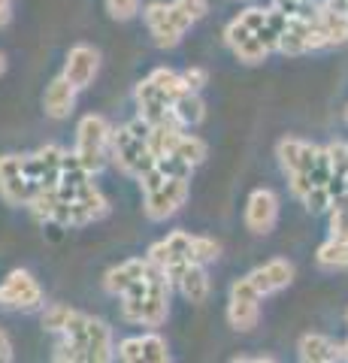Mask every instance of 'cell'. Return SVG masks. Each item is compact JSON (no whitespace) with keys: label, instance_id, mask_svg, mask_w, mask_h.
<instances>
[{"label":"cell","instance_id":"30","mask_svg":"<svg viewBox=\"0 0 348 363\" xmlns=\"http://www.w3.org/2000/svg\"><path fill=\"white\" fill-rule=\"evenodd\" d=\"M330 236L348 242V203L333 206V212H330Z\"/></svg>","mask_w":348,"mask_h":363},{"label":"cell","instance_id":"41","mask_svg":"<svg viewBox=\"0 0 348 363\" xmlns=\"http://www.w3.org/2000/svg\"><path fill=\"white\" fill-rule=\"evenodd\" d=\"M345 321H348V312H345Z\"/></svg>","mask_w":348,"mask_h":363},{"label":"cell","instance_id":"1","mask_svg":"<svg viewBox=\"0 0 348 363\" xmlns=\"http://www.w3.org/2000/svg\"><path fill=\"white\" fill-rule=\"evenodd\" d=\"M61 342L55 348L52 363H112L116 360V342L106 321L79 309L70 312V321L58 333Z\"/></svg>","mask_w":348,"mask_h":363},{"label":"cell","instance_id":"26","mask_svg":"<svg viewBox=\"0 0 348 363\" xmlns=\"http://www.w3.org/2000/svg\"><path fill=\"white\" fill-rule=\"evenodd\" d=\"M176 157H182L185 164H191V167H200L206 161V155H209V149H206V143L200 140V136H194V133H185L182 140H179V145H176V152H173Z\"/></svg>","mask_w":348,"mask_h":363},{"label":"cell","instance_id":"4","mask_svg":"<svg viewBox=\"0 0 348 363\" xmlns=\"http://www.w3.org/2000/svg\"><path fill=\"white\" fill-rule=\"evenodd\" d=\"M185 82H182V73L176 70H167V67H158L152 70L149 76L142 79L133 91V100H137V116L145 124H167V121H176L173 118V104L179 94H185Z\"/></svg>","mask_w":348,"mask_h":363},{"label":"cell","instance_id":"22","mask_svg":"<svg viewBox=\"0 0 348 363\" xmlns=\"http://www.w3.org/2000/svg\"><path fill=\"white\" fill-rule=\"evenodd\" d=\"M315 21H318L327 45L348 43V13H342V9H336V6H321V9H315Z\"/></svg>","mask_w":348,"mask_h":363},{"label":"cell","instance_id":"15","mask_svg":"<svg viewBox=\"0 0 348 363\" xmlns=\"http://www.w3.org/2000/svg\"><path fill=\"white\" fill-rule=\"evenodd\" d=\"M224 43L230 45V52L237 55L242 64H261L269 55V45L257 37L249 25H242L240 18H233L230 25L224 28Z\"/></svg>","mask_w":348,"mask_h":363},{"label":"cell","instance_id":"12","mask_svg":"<svg viewBox=\"0 0 348 363\" xmlns=\"http://www.w3.org/2000/svg\"><path fill=\"white\" fill-rule=\"evenodd\" d=\"M0 197L6 206H28L33 188L25 176V155H0Z\"/></svg>","mask_w":348,"mask_h":363},{"label":"cell","instance_id":"10","mask_svg":"<svg viewBox=\"0 0 348 363\" xmlns=\"http://www.w3.org/2000/svg\"><path fill=\"white\" fill-rule=\"evenodd\" d=\"M64 157H67V152L61 145H43V149H37L33 155H25V176L30 182L33 194H37V191L58 188Z\"/></svg>","mask_w":348,"mask_h":363},{"label":"cell","instance_id":"3","mask_svg":"<svg viewBox=\"0 0 348 363\" xmlns=\"http://www.w3.org/2000/svg\"><path fill=\"white\" fill-rule=\"evenodd\" d=\"M206 13H209L206 0H173V4L152 0V4L142 6V21L158 49H173V45L182 43L188 28L197 25Z\"/></svg>","mask_w":348,"mask_h":363},{"label":"cell","instance_id":"33","mask_svg":"<svg viewBox=\"0 0 348 363\" xmlns=\"http://www.w3.org/2000/svg\"><path fill=\"white\" fill-rule=\"evenodd\" d=\"M9 18H13V0H0V28H6Z\"/></svg>","mask_w":348,"mask_h":363},{"label":"cell","instance_id":"11","mask_svg":"<svg viewBox=\"0 0 348 363\" xmlns=\"http://www.w3.org/2000/svg\"><path fill=\"white\" fill-rule=\"evenodd\" d=\"M261 294L252 285V279H237L230 285V300H228V321L233 330L249 333L257 327V318H261Z\"/></svg>","mask_w":348,"mask_h":363},{"label":"cell","instance_id":"16","mask_svg":"<svg viewBox=\"0 0 348 363\" xmlns=\"http://www.w3.org/2000/svg\"><path fill=\"white\" fill-rule=\"evenodd\" d=\"M279 221V197L269 188H257L245 203V227L254 236H266Z\"/></svg>","mask_w":348,"mask_h":363},{"label":"cell","instance_id":"5","mask_svg":"<svg viewBox=\"0 0 348 363\" xmlns=\"http://www.w3.org/2000/svg\"><path fill=\"white\" fill-rule=\"evenodd\" d=\"M149 130L152 124H145L140 116L128 121L125 128H118L112 133V152H109V161L116 164L121 173L130 176V179H145L158 167V157L152 155V145H149Z\"/></svg>","mask_w":348,"mask_h":363},{"label":"cell","instance_id":"31","mask_svg":"<svg viewBox=\"0 0 348 363\" xmlns=\"http://www.w3.org/2000/svg\"><path fill=\"white\" fill-rule=\"evenodd\" d=\"M182 82H185L188 91H197V94H200V88L209 82V73L203 70V67H188V70L182 73Z\"/></svg>","mask_w":348,"mask_h":363},{"label":"cell","instance_id":"6","mask_svg":"<svg viewBox=\"0 0 348 363\" xmlns=\"http://www.w3.org/2000/svg\"><path fill=\"white\" fill-rule=\"evenodd\" d=\"M142 188V212L149 221H167L173 218L188 203L191 194V179H170L164 176L158 167L152 169L145 179H140Z\"/></svg>","mask_w":348,"mask_h":363},{"label":"cell","instance_id":"25","mask_svg":"<svg viewBox=\"0 0 348 363\" xmlns=\"http://www.w3.org/2000/svg\"><path fill=\"white\" fill-rule=\"evenodd\" d=\"M140 348H142V360L145 363H173L170 357V345H167V339L161 333H142L140 336Z\"/></svg>","mask_w":348,"mask_h":363},{"label":"cell","instance_id":"37","mask_svg":"<svg viewBox=\"0 0 348 363\" xmlns=\"http://www.w3.org/2000/svg\"><path fill=\"white\" fill-rule=\"evenodd\" d=\"M230 363H254L252 357H237V360H230Z\"/></svg>","mask_w":348,"mask_h":363},{"label":"cell","instance_id":"27","mask_svg":"<svg viewBox=\"0 0 348 363\" xmlns=\"http://www.w3.org/2000/svg\"><path fill=\"white\" fill-rule=\"evenodd\" d=\"M221 257V242L212 240V236H194V248H191V260L200 267L212 264V260Z\"/></svg>","mask_w":348,"mask_h":363},{"label":"cell","instance_id":"21","mask_svg":"<svg viewBox=\"0 0 348 363\" xmlns=\"http://www.w3.org/2000/svg\"><path fill=\"white\" fill-rule=\"evenodd\" d=\"M300 363H336L342 360V345L321 333H306L300 339Z\"/></svg>","mask_w":348,"mask_h":363},{"label":"cell","instance_id":"24","mask_svg":"<svg viewBox=\"0 0 348 363\" xmlns=\"http://www.w3.org/2000/svg\"><path fill=\"white\" fill-rule=\"evenodd\" d=\"M315 260L321 269H348V242L330 236V240L318 248Z\"/></svg>","mask_w":348,"mask_h":363},{"label":"cell","instance_id":"32","mask_svg":"<svg viewBox=\"0 0 348 363\" xmlns=\"http://www.w3.org/2000/svg\"><path fill=\"white\" fill-rule=\"evenodd\" d=\"M0 363H13V342H9L6 330H0Z\"/></svg>","mask_w":348,"mask_h":363},{"label":"cell","instance_id":"2","mask_svg":"<svg viewBox=\"0 0 348 363\" xmlns=\"http://www.w3.org/2000/svg\"><path fill=\"white\" fill-rule=\"evenodd\" d=\"M170 294H173L170 276L152 264L140 285L121 297V318L133 327L158 330L167 321V315H170Z\"/></svg>","mask_w":348,"mask_h":363},{"label":"cell","instance_id":"20","mask_svg":"<svg viewBox=\"0 0 348 363\" xmlns=\"http://www.w3.org/2000/svg\"><path fill=\"white\" fill-rule=\"evenodd\" d=\"M76 94H79V91L67 82L64 76H55L46 88V94H43V109H46V116L58 118V121L67 118L76 109Z\"/></svg>","mask_w":348,"mask_h":363},{"label":"cell","instance_id":"39","mask_svg":"<svg viewBox=\"0 0 348 363\" xmlns=\"http://www.w3.org/2000/svg\"><path fill=\"white\" fill-rule=\"evenodd\" d=\"M254 363H276V360H269V357H257Z\"/></svg>","mask_w":348,"mask_h":363},{"label":"cell","instance_id":"29","mask_svg":"<svg viewBox=\"0 0 348 363\" xmlns=\"http://www.w3.org/2000/svg\"><path fill=\"white\" fill-rule=\"evenodd\" d=\"M116 357L118 363H145L142 360V348H140V336H128L116 345Z\"/></svg>","mask_w":348,"mask_h":363},{"label":"cell","instance_id":"28","mask_svg":"<svg viewBox=\"0 0 348 363\" xmlns=\"http://www.w3.org/2000/svg\"><path fill=\"white\" fill-rule=\"evenodd\" d=\"M106 13L116 21H130L140 16V0H106Z\"/></svg>","mask_w":348,"mask_h":363},{"label":"cell","instance_id":"19","mask_svg":"<svg viewBox=\"0 0 348 363\" xmlns=\"http://www.w3.org/2000/svg\"><path fill=\"white\" fill-rule=\"evenodd\" d=\"M249 279H252V285L257 288L261 297H269V294L282 291L294 281V264L285 260V257H273V260H266V264H261L257 269H252Z\"/></svg>","mask_w":348,"mask_h":363},{"label":"cell","instance_id":"42","mask_svg":"<svg viewBox=\"0 0 348 363\" xmlns=\"http://www.w3.org/2000/svg\"><path fill=\"white\" fill-rule=\"evenodd\" d=\"M345 13H348V4H345Z\"/></svg>","mask_w":348,"mask_h":363},{"label":"cell","instance_id":"9","mask_svg":"<svg viewBox=\"0 0 348 363\" xmlns=\"http://www.w3.org/2000/svg\"><path fill=\"white\" fill-rule=\"evenodd\" d=\"M46 306V294H43L40 281L33 279L28 269H13L0 281V309L9 312H37Z\"/></svg>","mask_w":348,"mask_h":363},{"label":"cell","instance_id":"8","mask_svg":"<svg viewBox=\"0 0 348 363\" xmlns=\"http://www.w3.org/2000/svg\"><path fill=\"white\" fill-rule=\"evenodd\" d=\"M112 133L116 128L103 118V116H85L76 128V149L73 155L79 157V164L88 169V173H100L109 161L112 152Z\"/></svg>","mask_w":348,"mask_h":363},{"label":"cell","instance_id":"23","mask_svg":"<svg viewBox=\"0 0 348 363\" xmlns=\"http://www.w3.org/2000/svg\"><path fill=\"white\" fill-rule=\"evenodd\" d=\"M173 118L182 124V128H194V124H200L206 118V104L200 100L197 91H185V94H179L176 97V104H173Z\"/></svg>","mask_w":348,"mask_h":363},{"label":"cell","instance_id":"36","mask_svg":"<svg viewBox=\"0 0 348 363\" xmlns=\"http://www.w3.org/2000/svg\"><path fill=\"white\" fill-rule=\"evenodd\" d=\"M4 73H6V58L0 55V76H4Z\"/></svg>","mask_w":348,"mask_h":363},{"label":"cell","instance_id":"38","mask_svg":"<svg viewBox=\"0 0 348 363\" xmlns=\"http://www.w3.org/2000/svg\"><path fill=\"white\" fill-rule=\"evenodd\" d=\"M342 360H345V363H348V342H345V345H342Z\"/></svg>","mask_w":348,"mask_h":363},{"label":"cell","instance_id":"14","mask_svg":"<svg viewBox=\"0 0 348 363\" xmlns=\"http://www.w3.org/2000/svg\"><path fill=\"white\" fill-rule=\"evenodd\" d=\"M97 70H100V52L94 49V45L79 43V45H73V49L67 52V61H64L61 76H64L76 91H85L88 85L94 82Z\"/></svg>","mask_w":348,"mask_h":363},{"label":"cell","instance_id":"18","mask_svg":"<svg viewBox=\"0 0 348 363\" xmlns=\"http://www.w3.org/2000/svg\"><path fill=\"white\" fill-rule=\"evenodd\" d=\"M149 257H128V260H121L118 267H112L106 269V276H103V288L106 294H112V297H125L128 291H133L140 285V281L145 279V272H149Z\"/></svg>","mask_w":348,"mask_h":363},{"label":"cell","instance_id":"35","mask_svg":"<svg viewBox=\"0 0 348 363\" xmlns=\"http://www.w3.org/2000/svg\"><path fill=\"white\" fill-rule=\"evenodd\" d=\"M345 4H348V0H330V6H336V9H342V13H345Z\"/></svg>","mask_w":348,"mask_h":363},{"label":"cell","instance_id":"13","mask_svg":"<svg viewBox=\"0 0 348 363\" xmlns=\"http://www.w3.org/2000/svg\"><path fill=\"white\" fill-rule=\"evenodd\" d=\"M324 33L315 21V13L312 16H291V25L285 28L282 40H279V52L282 55H306L324 49Z\"/></svg>","mask_w":348,"mask_h":363},{"label":"cell","instance_id":"34","mask_svg":"<svg viewBox=\"0 0 348 363\" xmlns=\"http://www.w3.org/2000/svg\"><path fill=\"white\" fill-rule=\"evenodd\" d=\"M342 203H348V173H345V179H342V200L336 203V206H342Z\"/></svg>","mask_w":348,"mask_h":363},{"label":"cell","instance_id":"40","mask_svg":"<svg viewBox=\"0 0 348 363\" xmlns=\"http://www.w3.org/2000/svg\"><path fill=\"white\" fill-rule=\"evenodd\" d=\"M345 121H348V109H345Z\"/></svg>","mask_w":348,"mask_h":363},{"label":"cell","instance_id":"7","mask_svg":"<svg viewBox=\"0 0 348 363\" xmlns=\"http://www.w3.org/2000/svg\"><path fill=\"white\" fill-rule=\"evenodd\" d=\"M318 152H321L318 145L297 140V136H285V140H279V145H276V157L288 176L291 194L297 200H306L309 191L315 188L312 185V167L318 161Z\"/></svg>","mask_w":348,"mask_h":363},{"label":"cell","instance_id":"17","mask_svg":"<svg viewBox=\"0 0 348 363\" xmlns=\"http://www.w3.org/2000/svg\"><path fill=\"white\" fill-rule=\"evenodd\" d=\"M170 281L173 288L182 294L188 303H206L209 297V279H206V267L194 264V260H182L179 267H173L170 272Z\"/></svg>","mask_w":348,"mask_h":363}]
</instances>
